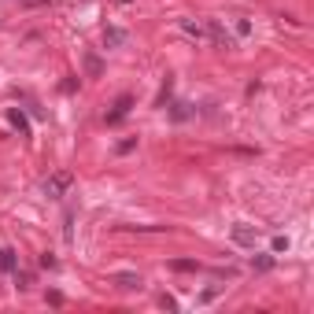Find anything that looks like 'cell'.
<instances>
[{"label": "cell", "instance_id": "cell-8", "mask_svg": "<svg viewBox=\"0 0 314 314\" xmlns=\"http://www.w3.org/2000/svg\"><path fill=\"white\" fill-rule=\"evenodd\" d=\"M85 74H89V78H100V74H104V63H100L96 52H85Z\"/></svg>", "mask_w": 314, "mask_h": 314}, {"label": "cell", "instance_id": "cell-11", "mask_svg": "<svg viewBox=\"0 0 314 314\" xmlns=\"http://www.w3.org/2000/svg\"><path fill=\"white\" fill-rule=\"evenodd\" d=\"M251 270H255V274H270L274 270V255H255V259H251Z\"/></svg>", "mask_w": 314, "mask_h": 314}, {"label": "cell", "instance_id": "cell-3", "mask_svg": "<svg viewBox=\"0 0 314 314\" xmlns=\"http://www.w3.org/2000/svg\"><path fill=\"white\" fill-rule=\"evenodd\" d=\"M130 107H133V96H130V92H122V96L111 104V111H107V126H118L126 115H130Z\"/></svg>", "mask_w": 314, "mask_h": 314}, {"label": "cell", "instance_id": "cell-2", "mask_svg": "<svg viewBox=\"0 0 314 314\" xmlns=\"http://www.w3.org/2000/svg\"><path fill=\"white\" fill-rule=\"evenodd\" d=\"M203 34L211 37L214 49H233V34H229V30L218 22V19H207V30H203Z\"/></svg>", "mask_w": 314, "mask_h": 314}, {"label": "cell", "instance_id": "cell-5", "mask_svg": "<svg viewBox=\"0 0 314 314\" xmlns=\"http://www.w3.org/2000/svg\"><path fill=\"white\" fill-rule=\"evenodd\" d=\"M255 237H259V233L251 229L248 222H237V226H233V240H237L240 248H255Z\"/></svg>", "mask_w": 314, "mask_h": 314}, {"label": "cell", "instance_id": "cell-18", "mask_svg": "<svg viewBox=\"0 0 314 314\" xmlns=\"http://www.w3.org/2000/svg\"><path fill=\"white\" fill-rule=\"evenodd\" d=\"M41 266H44V270H56L59 262H56V255H52V251H44V255H41Z\"/></svg>", "mask_w": 314, "mask_h": 314}, {"label": "cell", "instance_id": "cell-17", "mask_svg": "<svg viewBox=\"0 0 314 314\" xmlns=\"http://www.w3.org/2000/svg\"><path fill=\"white\" fill-rule=\"evenodd\" d=\"M270 251H274V255H281V251H288V237H274Z\"/></svg>", "mask_w": 314, "mask_h": 314}, {"label": "cell", "instance_id": "cell-6", "mask_svg": "<svg viewBox=\"0 0 314 314\" xmlns=\"http://www.w3.org/2000/svg\"><path fill=\"white\" fill-rule=\"evenodd\" d=\"M8 122H11L22 137H30V122H26V111H22V107H8Z\"/></svg>", "mask_w": 314, "mask_h": 314}, {"label": "cell", "instance_id": "cell-19", "mask_svg": "<svg viewBox=\"0 0 314 314\" xmlns=\"http://www.w3.org/2000/svg\"><path fill=\"white\" fill-rule=\"evenodd\" d=\"M11 274H15V285H19V288H30V281H34L30 274H19V270H11Z\"/></svg>", "mask_w": 314, "mask_h": 314}, {"label": "cell", "instance_id": "cell-10", "mask_svg": "<svg viewBox=\"0 0 314 314\" xmlns=\"http://www.w3.org/2000/svg\"><path fill=\"white\" fill-rule=\"evenodd\" d=\"M170 270H178V274H196L200 262H196V259H174V262H170Z\"/></svg>", "mask_w": 314, "mask_h": 314}, {"label": "cell", "instance_id": "cell-21", "mask_svg": "<svg viewBox=\"0 0 314 314\" xmlns=\"http://www.w3.org/2000/svg\"><path fill=\"white\" fill-rule=\"evenodd\" d=\"M30 4H49V0H30Z\"/></svg>", "mask_w": 314, "mask_h": 314}, {"label": "cell", "instance_id": "cell-16", "mask_svg": "<svg viewBox=\"0 0 314 314\" xmlns=\"http://www.w3.org/2000/svg\"><path fill=\"white\" fill-rule=\"evenodd\" d=\"M222 288H226V285H211V288H203V292H200V303H211V300H214V296L222 292Z\"/></svg>", "mask_w": 314, "mask_h": 314}, {"label": "cell", "instance_id": "cell-13", "mask_svg": "<svg viewBox=\"0 0 314 314\" xmlns=\"http://www.w3.org/2000/svg\"><path fill=\"white\" fill-rule=\"evenodd\" d=\"M170 118H174V122L192 118V107H188V104H174V107H170Z\"/></svg>", "mask_w": 314, "mask_h": 314}, {"label": "cell", "instance_id": "cell-7", "mask_svg": "<svg viewBox=\"0 0 314 314\" xmlns=\"http://www.w3.org/2000/svg\"><path fill=\"white\" fill-rule=\"evenodd\" d=\"M104 44H107V49L126 44V30H122V26H107V30H104Z\"/></svg>", "mask_w": 314, "mask_h": 314}, {"label": "cell", "instance_id": "cell-9", "mask_svg": "<svg viewBox=\"0 0 314 314\" xmlns=\"http://www.w3.org/2000/svg\"><path fill=\"white\" fill-rule=\"evenodd\" d=\"M178 26H181V34H185V37H192V41H203V26H200V22H192V19H181Z\"/></svg>", "mask_w": 314, "mask_h": 314}, {"label": "cell", "instance_id": "cell-20", "mask_svg": "<svg viewBox=\"0 0 314 314\" xmlns=\"http://www.w3.org/2000/svg\"><path fill=\"white\" fill-rule=\"evenodd\" d=\"M159 307H166V310H178V300H174V296H166V292H163V296H159Z\"/></svg>", "mask_w": 314, "mask_h": 314}, {"label": "cell", "instance_id": "cell-12", "mask_svg": "<svg viewBox=\"0 0 314 314\" xmlns=\"http://www.w3.org/2000/svg\"><path fill=\"white\" fill-rule=\"evenodd\" d=\"M15 266H19L15 251H11V248H0V270H15Z\"/></svg>", "mask_w": 314, "mask_h": 314}, {"label": "cell", "instance_id": "cell-14", "mask_svg": "<svg viewBox=\"0 0 314 314\" xmlns=\"http://www.w3.org/2000/svg\"><path fill=\"white\" fill-rule=\"evenodd\" d=\"M233 34H237V37H251V19H237V22H233Z\"/></svg>", "mask_w": 314, "mask_h": 314}, {"label": "cell", "instance_id": "cell-4", "mask_svg": "<svg viewBox=\"0 0 314 314\" xmlns=\"http://www.w3.org/2000/svg\"><path fill=\"white\" fill-rule=\"evenodd\" d=\"M111 285L122 288V292H140V288H144V281H140V274H115Z\"/></svg>", "mask_w": 314, "mask_h": 314}, {"label": "cell", "instance_id": "cell-1", "mask_svg": "<svg viewBox=\"0 0 314 314\" xmlns=\"http://www.w3.org/2000/svg\"><path fill=\"white\" fill-rule=\"evenodd\" d=\"M70 185H74V174H70V170H56V174L44 181V196H49V200H59V196H67Z\"/></svg>", "mask_w": 314, "mask_h": 314}, {"label": "cell", "instance_id": "cell-15", "mask_svg": "<svg viewBox=\"0 0 314 314\" xmlns=\"http://www.w3.org/2000/svg\"><path fill=\"white\" fill-rule=\"evenodd\" d=\"M133 148H137V137H126V140H118V148H115V152H118V155H130Z\"/></svg>", "mask_w": 314, "mask_h": 314}]
</instances>
